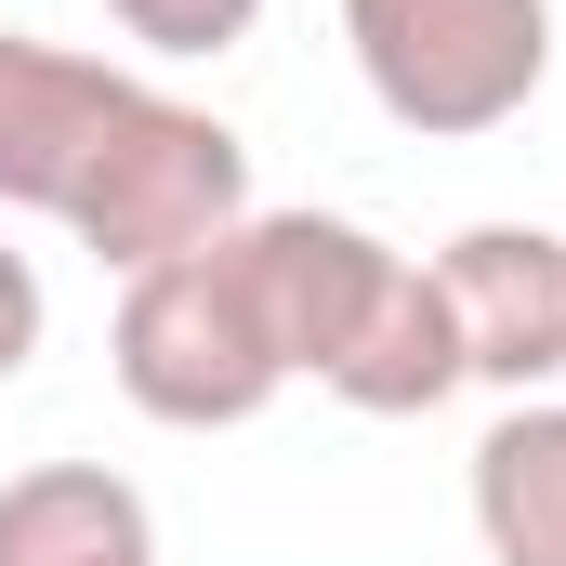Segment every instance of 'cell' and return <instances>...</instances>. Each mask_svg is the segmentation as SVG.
Masks as SVG:
<instances>
[{
    "label": "cell",
    "mask_w": 566,
    "mask_h": 566,
    "mask_svg": "<svg viewBox=\"0 0 566 566\" xmlns=\"http://www.w3.org/2000/svg\"><path fill=\"white\" fill-rule=\"evenodd\" d=\"M0 211H40L93 264L145 277L251 211V145L133 66L0 27Z\"/></svg>",
    "instance_id": "1"
},
{
    "label": "cell",
    "mask_w": 566,
    "mask_h": 566,
    "mask_svg": "<svg viewBox=\"0 0 566 566\" xmlns=\"http://www.w3.org/2000/svg\"><path fill=\"white\" fill-rule=\"evenodd\" d=\"M251 264H264V303H277L290 382H316L369 422H422V409L461 396L448 290L396 238H369L343 211H251Z\"/></svg>",
    "instance_id": "2"
},
{
    "label": "cell",
    "mask_w": 566,
    "mask_h": 566,
    "mask_svg": "<svg viewBox=\"0 0 566 566\" xmlns=\"http://www.w3.org/2000/svg\"><path fill=\"white\" fill-rule=\"evenodd\" d=\"M106 369H119V396L145 422H171V434H238L290 396V343H277V303H264V264H251V211L224 238L119 277Z\"/></svg>",
    "instance_id": "3"
},
{
    "label": "cell",
    "mask_w": 566,
    "mask_h": 566,
    "mask_svg": "<svg viewBox=\"0 0 566 566\" xmlns=\"http://www.w3.org/2000/svg\"><path fill=\"white\" fill-rule=\"evenodd\" d=\"M343 53L396 133L474 145L541 106L554 80V0H343Z\"/></svg>",
    "instance_id": "4"
},
{
    "label": "cell",
    "mask_w": 566,
    "mask_h": 566,
    "mask_svg": "<svg viewBox=\"0 0 566 566\" xmlns=\"http://www.w3.org/2000/svg\"><path fill=\"white\" fill-rule=\"evenodd\" d=\"M448 329H461V382L541 396L566 382V238L554 224H461L434 251Z\"/></svg>",
    "instance_id": "5"
},
{
    "label": "cell",
    "mask_w": 566,
    "mask_h": 566,
    "mask_svg": "<svg viewBox=\"0 0 566 566\" xmlns=\"http://www.w3.org/2000/svg\"><path fill=\"white\" fill-rule=\"evenodd\" d=\"M0 566H158V514L106 461H27L0 488Z\"/></svg>",
    "instance_id": "6"
},
{
    "label": "cell",
    "mask_w": 566,
    "mask_h": 566,
    "mask_svg": "<svg viewBox=\"0 0 566 566\" xmlns=\"http://www.w3.org/2000/svg\"><path fill=\"white\" fill-rule=\"evenodd\" d=\"M474 541L488 566H566V396H514L474 434Z\"/></svg>",
    "instance_id": "7"
},
{
    "label": "cell",
    "mask_w": 566,
    "mask_h": 566,
    "mask_svg": "<svg viewBox=\"0 0 566 566\" xmlns=\"http://www.w3.org/2000/svg\"><path fill=\"white\" fill-rule=\"evenodd\" d=\"M106 27L133 53H158V66H211V53H238L264 27V0H106Z\"/></svg>",
    "instance_id": "8"
},
{
    "label": "cell",
    "mask_w": 566,
    "mask_h": 566,
    "mask_svg": "<svg viewBox=\"0 0 566 566\" xmlns=\"http://www.w3.org/2000/svg\"><path fill=\"white\" fill-rule=\"evenodd\" d=\"M40 329H53V290H40V264H27V251L0 238V382H13L27 356H40Z\"/></svg>",
    "instance_id": "9"
}]
</instances>
